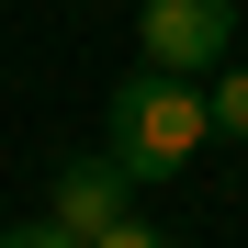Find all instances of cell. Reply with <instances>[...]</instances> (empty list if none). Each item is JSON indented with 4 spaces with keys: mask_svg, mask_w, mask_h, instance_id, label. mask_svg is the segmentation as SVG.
Segmentation results:
<instances>
[{
    "mask_svg": "<svg viewBox=\"0 0 248 248\" xmlns=\"http://www.w3.org/2000/svg\"><path fill=\"white\" fill-rule=\"evenodd\" d=\"M0 248H91V237H68L57 215H34V226H0Z\"/></svg>",
    "mask_w": 248,
    "mask_h": 248,
    "instance_id": "5",
    "label": "cell"
},
{
    "mask_svg": "<svg viewBox=\"0 0 248 248\" xmlns=\"http://www.w3.org/2000/svg\"><path fill=\"white\" fill-rule=\"evenodd\" d=\"M136 46H147V68L203 79V68H226V46H237V0H147V12H136Z\"/></svg>",
    "mask_w": 248,
    "mask_h": 248,
    "instance_id": "2",
    "label": "cell"
},
{
    "mask_svg": "<svg viewBox=\"0 0 248 248\" xmlns=\"http://www.w3.org/2000/svg\"><path fill=\"white\" fill-rule=\"evenodd\" d=\"M215 136L248 147V68H215Z\"/></svg>",
    "mask_w": 248,
    "mask_h": 248,
    "instance_id": "4",
    "label": "cell"
},
{
    "mask_svg": "<svg viewBox=\"0 0 248 248\" xmlns=\"http://www.w3.org/2000/svg\"><path fill=\"white\" fill-rule=\"evenodd\" d=\"M203 136H215V91L181 79V68H136V79L113 91V113H102V147H113L136 181H181Z\"/></svg>",
    "mask_w": 248,
    "mask_h": 248,
    "instance_id": "1",
    "label": "cell"
},
{
    "mask_svg": "<svg viewBox=\"0 0 248 248\" xmlns=\"http://www.w3.org/2000/svg\"><path fill=\"white\" fill-rule=\"evenodd\" d=\"M91 248H170V226H147V215H124V226H102Z\"/></svg>",
    "mask_w": 248,
    "mask_h": 248,
    "instance_id": "6",
    "label": "cell"
},
{
    "mask_svg": "<svg viewBox=\"0 0 248 248\" xmlns=\"http://www.w3.org/2000/svg\"><path fill=\"white\" fill-rule=\"evenodd\" d=\"M46 215H57L68 237H102V226H124V215H136V170H124L113 147H102V158H68V170H57V192H46Z\"/></svg>",
    "mask_w": 248,
    "mask_h": 248,
    "instance_id": "3",
    "label": "cell"
}]
</instances>
